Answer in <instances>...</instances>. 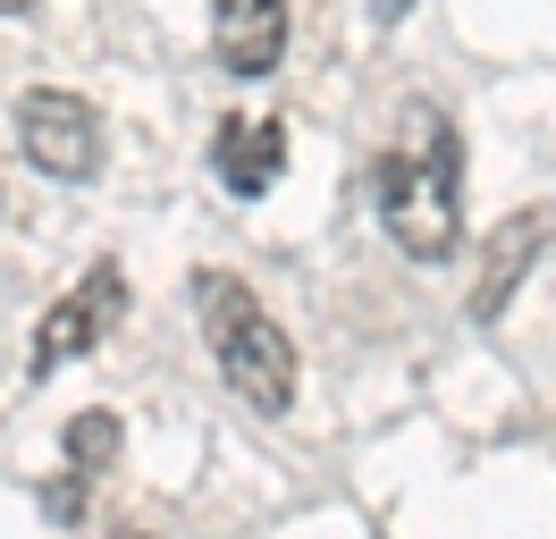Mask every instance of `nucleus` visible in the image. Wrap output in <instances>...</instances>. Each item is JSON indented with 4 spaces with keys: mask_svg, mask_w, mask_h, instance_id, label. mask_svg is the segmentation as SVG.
Instances as JSON below:
<instances>
[{
    "mask_svg": "<svg viewBox=\"0 0 556 539\" xmlns=\"http://www.w3.org/2000/svg\"><path fill=\"white\" fill-rule=\"evenodd\" d=\"M110 539H152V531H136V523H118V531H110Z\"/></svg>",
    "mask_w": 556,
    "mask_h": 539,
    "instance_id": "obj_11",
    "label": "nucleus"
},
{
    "mask_svg": "<svg viewBox=\"0 0 556 539\" xmlns=\"http://www.w3.org/2000/svg\"><path fill=\"white\" fill-rule=\"evenodd\" d=\"M42 0H0V17H35Z\"/></svg>",
    "mask_w": 556,
    "mask_h": 539,
    "instance_id": "obj_10",
    "label": "nucleus"
},
{
    "mask_svg": "<svg viewBox=\"0 0 556 539\" xmlns=\"http://www.w3.org/2000/svg\"><path fill=\"white\" fill-rule=\"evenodd\" d=\"M548 236H556V220L540 211V202L489 228V245H481V278H472V296H464V312H472L481 329H489V321H506V303H515V287L531 278V262L548 253Z\"/></svg>",
    "mask_w": 556,
    "mask_h": 539,
    "instance_id": "obj_5",
    "label": "nucleus"
},
{
    "mask_svg": "<svg viewBox=\"0 0 556 539\" xmlns=\"http://www.w3.org/2000/svg\"><path fill=\"white\" fill-rule=\"evenodd\" d=\"M85 505H93V480H85V472H60V480L42 489V514H51V523H85Z\"/></svg>",
    "mask_w": 556,
    "mask_h": 539,
    "instance_id": "obj_9",
    "label": "nucleus"
},
{
    "mask_svg": "<svg viewBox=\"0 0 556 539\" xmlns=\"http://www.w3.org/2000/svg\"><path fill=\"white\" fill-rule=\"evenodd\" d=\"M9 127H17V152L42 168V177H60V186H93L102 177V110L85 93H68V85H26L17 93V110H9Z\"/></svg>",
    "mask_w": 556,
    "mask_h": 539,
    "instance_id": "obj_3",
    "label": "nucleus"
},
{
    "mask_svg": "<svg viewBox=\"0 0 556 539\" xmlns=\"http://www.w3.org/2000/svg\"><path fill=\"white\" fill-rule=\"evenodd\" d=\"M211 51L228 76H278L287 60V0H211Z\"/></svg>",
    "mask_w": 556,
    "mask_h": 539,
    "instance_id": "obj_7",
    "label": "nucleus"
},
{
    "mask_svg": "<svg viewBox=\"0 0 556 539\" xmlns=\"http://www.w3.org/2000/svg\"><path fill=\"white\" fill-rule=\"evenodd\" d=\"M186 296H194V321H203V346L219 363V379H228V397L270 413V422L295 413V337L278 329L270 303L253 296L237 270H194Z\"/></svg>",
    "mask_w": 556,
    "mask_h": 539,
    "instance_id": "obj_2",
    "label": "nucleus"
},
{
    "mask_svg": "<svg viewBox=\"0 0 556 539\" xmlns=\"http://www.w3.org/2000/svg\"><path fill=\"white\" fill-rule=\"evenodd\" d=\"M371 211L405 262H447L464 245V135L439 101H405L371 161Z\"/></svg>",
    "mask_w": 556,
    "mask_h": 539,
    "instance_id": "obj_1",
    "label": "nucleus"
},
{
    "mask_svg": "<svg viewBox=\"0 0 556 539\" xmlns=\"http://www.w3.org/2000/svg\"><path fill=\"white\" fill-rule=\"evenodd\" d=\"M118 413H110V404H85V413H76L68 430H60V447H68V472H85V480H102L110 464H118Z\"/></svg>",
    "mask_w": 556,
    "mask_h": 539,
    "instance_id": "obj_8",
    "label": "nucleus"
},
{
    "mask_svg": "<svg viewBox=\"0 0 556 539\" xmlns=\"http://www.w3.org/2000/svg\"><path fill=\"white\" fill-rule=\"evenodd\" d=\"M211 177L237 202H262L287 177V127L278 118H253V110H228L219 135H211Z\"/></svg>",
    "mask_w": 556,
    "mask_h": 539,
    "instance_id": "obj_6",
    "label": "nucleus"
},
{
    "mask_svg": "<svg viewBox=\"0 0 556 539\" xmlns=\"http://www.w3.org/2000/svg\"><path fill=\"white\" fill-rule=\"evenodd\" d=\"M118 312H127V270H118V262H93V270H85V278L68 287V296H60V303H51V312L35 321L26 371H35V379H51V371L85 363V354H93V346L118 329Z\"/></svg>",
    "mask_w": 556,
    "mask_h": 539,
    "instance_id": "obj_4",
    "label": "nucleus"
}]
</instances>
